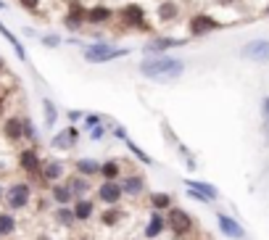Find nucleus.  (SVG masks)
<instances>
[{
  "instance_id": "obj_1",
  "label": "nucleus",
  "mask_w": 269,
  "mask_h": 240,
  "mask_svg": "<svg viewBox=\"0 0 269 240\" xmlns=\"http://www.w3.org/2000/svg\"><path fill=\"white\" fill-rule=\"evenodd\" d=\"M188 63L182 58H174V55H145L143 63L137 66V71L143 74L145 79H153V82H174L180 79Z\"/></svg>"
},
{
  "instance_id": "obj_2",
  "label": "nucleus",
  "mask_w": 269,
  "mask_h": 240,
  "mask_svg": "<svg viewBox=\"0 0 269 240\" xmlns=\"http://www.w3.org/2000/svg\"><path fill=\"white\" fill-rule=\"evenodd\" d=\"M129 48H116L111 45L108 40H95L82 48V58L92 66H100V63H111V61H119V58H127Z\"/></svg>"
},
{
  "instance_id": "obj_3",
  "label": "nucleus",
  "mask_w": 269,
  "mask_h": 240,
  "mask_svg": "<svg viewBox=\"0 0 269 240\" xmlns=\"http://www.w3.org/2000/svg\"><path fill=\"white\" fill-rule=\"evenodd\" d=\"M119 21L124 24V29H137V32L153 34V26L148 24V13L140 3H124L119 8Z\"/></svg>"
},
{
  "instance_id": "obj_4",
  "label": "nucleus",
  "mask_w": 269,
  "mask_h": 240,
  "mask_svg": "<svg viewBox=\"0 0 269 240\" xmlns=\"http://www.w3.org/2000/svg\"><path fill=\"white\" fill-rule=\"evenodd\" d=\"M225 21H219L217 16H211V13H193L188 18V37H206L211 32H219V29H225Z\"/></svg>"
},
{
  "instance_id": "obj_5",
  "label": "nucleus",
  "mask_w": 269,
  "mask_h": 240,
  "mask_svg": "<svg viewBox=\"0 0 269 240\" xmlns=\"http://www.w3.org/2000/svg\"><path fill=\"white\" fill-rule=\"evenodd\" d=\"M240 58L251 63H269V37H254L240 48Z\"/></svg>"
},
{
  "instance_id": "obj_6",
  "label": "nucleus",
  "mask_w": 269,
  "mask_h": 240,
  "mask_svg": "<svg viewBox=\"0 0 269 240\" xmlns=\"http://www.w3.org/2000/svg\"><path fill=\"white\" fill-rule=\"evenodd\" d=\"M166 227L172 230V235H177V238H188L190 235V230H193V217H190V211H185V209H169L166 211Z\"/></svg>"
},
{
  "instance_id": "obj_7",
  "label": "nucleus",
  "mask_w": 269,
  "mask_h": 240,
  "mask_svg": "<svg viewBox=\"0 0 269 240\" xmlns=\"http://www.w3.org/2000/svg\"><path fill=\"white\" fill-rule=\"evenodd\" d=\"M85 24H87V8L79 0H69V13L63 16V26L69 32H82Z\"/></svg>"
},
{
  "instance_id": "obj_8",
  "label": "nucleus",
  "mask_w": 269,
  "mask_h": 240,
  "mask_svg": "<svg viewBox=\"0 0 269 240\" xmlns=\"http://www.w3.org/2000/svg\"><path fill=\"white\" fill-rule=\"evenodd\" d=\"M182 45H188V40H182V37H153L148 45H143V53L145 55H164L166 50L182 48Z\"/></svg>"
},
{
  "instance_id": "obj_9",
  "label": "nucleus",
  "mask_w": 269,
  "mask_h": 240,
  "mask_svg": "<svg viewBox=\"0 0 269 240\" xmlns=\"http://www.w3.org/2000/svg\"><path fill=\"white\" fill-rule=\"evenodd\" d=\"M122 196H124V190H122V182L119 180H106L98 188V198L103 203H108V206H116V203L122 201Z\"/></svg>"
},
{
  "instance_id": "obj_10",
  "label": "nucleus",
  "mask_w": 269,
  "mask_h": 240,
  "mask_svg": "<svg viewBox=\"0 0 269 240\" xmlns=\"http://www.w3.org/2000/svg\"><path fill=\"white\" fill-rule=\"evenodd\" d=\"M114 16H116L114 8L106 3H95L92 8H87V24H92V26H106V24H111Z\"/></svg>"
},
{
  "instance_id": "obj_11",
  "label": "nucleus",
  "mask_w": 269,
  "mask_h": 240,
  "mask_svg": "<svg viewBox=\"0 0 269 240\" xmlns=\"http://www.w3.org/2000/svg\"><path fill=\"white\" fill-rule=\"evenodd\" d=\"M5 201H8L11 209H24L26 203H29V185H24V182L11 185L8 193H5Z\"/></svg>"
},
{
  "instance_id": "obj_12",
  "label": "nucleus",
  "mask_w": 269,
  "mask_h": 240,
  "mask_svg": "<svg viewBox=\"0 0 269 240\" xmlns=\"http://www.w3.org/2000/svg\"><path fill=\"white\" fill-rule=\"evenodd\" d=\"M217 225L222 230V235H227V238H235V240H243L246 235V230L240 222H235L233 217H227V214H217Z\"/></svg>"
},
{
  "instance_id": "obj_13",
  "label": "nucleus",
  "mask_w": 269,
  "mask_h": 240,
  "mask_svg": "<svg viewBox=\"0 0 269 240\" xmlns=\"http://www.w3.org/2000/svg\"><path fill=\"white\" fill-rule=\"evenodd\" d=\"M122 190L124 196H140V193H145V180L140 177V174H127V177L122 180Z\"/></svg>"
},
{
  "instance_id": "obj_14",
  "label": "nucleus",
  "mask_w": 269,
  "mask_h": 240,
  "mask_svg": "<svg viewBox=\"0 0 269 240\" xmlns=\"http://www.w3.org/2000/svg\"><path fill=\"white\" fill-rule=\"evenodd\" d=\"M156 13H159V21H174L180 16V3L177 0H161Z\"/></svg>"
},
{
  "instance_id": "obj_15",
  "label": "nucleus",
  "mask_w": 269,
  "mask_h": 240,
  "mask_svg": "<svg viewBox=\"0 0 269 240\" xmlns=\"http://www.w3.org/2000/svg\"><path fill=\"white\" fill-rule=\"evenodd\" d=\"M164 227H166V219L161 211H151V219H148V227H145V238H159L164 233Z\"/></svg>"
},
{
  "instance_id": "obj_16",
  "label": "nucleus",
  "mask_w": 269,
  "mask_h": 240,
  "mask_svg": "<svg viewBox=\"0 0 269 240\" xmlns=\"http://www.w3.org/2000/svg\"><path fill=\"white\" fill-rule=\"evenodd\" d=\"M18 164H21L24 172H40L42 169L40 156H37L34 151H21V156H18Z\"/></svg>"
},
{
  "instance_id": "obj_17",
  "label": "nucleus",
  "mask_w": 269,
  "mask_h": 240,
  "mask_svg": "<svg viewBox=\"0 0 269 240\" xmlns=\"http://www.w3.org/2000/svg\"><path fill=\"white\" fill-rule=\"evenodd\" d=\"M185 188H193V190H198V193H203V196H209L211 201H217V198H219V190L214 188V185H209V182H201V180H185Z\"/></svg>"
},
{
  "instance_id": "obj_18",
  "label": "nucleus",
  "mask_w": 269,
  "mask_h": 240,
  "mask_svg": "<svg viewBox=\"0 0 269 240\" xmlns=\"http://www.w3.org/2000/svg\"><path fill=\"white\" fill-rule=\"evenodd\" d=\"M0 34H3L5 40L13 45V50H16V55H18V61H26V50H24V45L18 42V37H16V34L11 32V29H8V26H5L3 21H0Z\"/></svg>"
},
{
  "instance_id": "obj_19",
  "label": "nucleus",
  "mask_w": 269,
  "mask_h": 240,
  "mask_svg": "<svg viewBox=\"0 0 269 240\" xmlns=\"http://www.w3.org/2000/svg\"><path fill=\"white\" fill-rule=\"evenodd\" d=\"M77 127H69V129H63L61 135H55L53 137V148H71L74 140H77Z\"/></svg>"
},
{
  "instance_id": "obj_20",
  "label": "nucleus",
  "mask_w": 269,
  "mask_h": 240,
  "mask_svg": "<svg viewBox=\"0 0 269 240\" xmlns=\"http://www.w3.org/2000/svg\"><path fill=\"white\" fill-rule=\"evenodd\" d=\"M3 132H5V137L8 140H18V137H24V122L21 119H8L5 122V127H3Z\"/></svg>"
},
{
  "instance_id": "obj_21",
  "label": "nucleus",
  "mask_w": 269,
  "mask_h": 240,
  "mask_svg": "<svg viewBox=\"0 0 269 240\" xmlns=\"http://www.w3.org/2000/svg\"><path fill=\"white\" fill-rule=\"evenodd\" d=\"M40 172H42V177H45V180L55 182V180H58L61 174H63V164H61V161H45Z\"/></svg>"
},
{
  "instance_id": "obj_22",
  "label": "nucleus",
  "mask_w": 269,
  "mask_h": 240,
  "mask_svg": "<svg viewBox=\"0 0 269 240\" xmlns=\"http://www.w3.org/2000/svg\"><path fill=\"white\" fill-rule=\"evenodd\" d=\"M100 166L103 164H98L95 159H79L77 161V172L85 174V177H92V174H100Z\"/></svg>"
},
{
  "instance_id": "obj_23",
  "label": "nucleus",
  "mask_w": 269,
  "mask_h": 240,
  "mask_svg": "<svg viewBox=\"0 0 269 240\" xmlns=\"http://www.w3.org/2000/svg\"><path fill=\"white\" fill-rule=\"evenodd\" d=\"M69 188H71L74 196L85 198V193L90 190V182L85 180V174H77V177H71V180H69Z\"/></svg>"
},
{
  "instance_id": "obj_24",
  "label": "nucleus",
  "mask_w": 269,
  "mask_h": 240,
  "mask_svg": "<svg viewBox=\"0 0 269 240\" xmlns=\"http://www.w3.org/2000/svg\"><path fill=\"white\" fill-rule=\"evenodd\" d=\"M100 174H103V180H119L122 177V164L119 161H103Z\"/></svg>"
},
{
  "instance_id": "obj_25",
  "label": "nucleus",
  "mask_w": 269,
  "mask_h": 240,
  "mask_svg": "<svg viewBox=\"0 0 269 240\" xmlns=\"http://www.w3.org/2000/svg\"><path fill=\"white\" fill-rule=\"evenodd\" d=\"M151 206L156 211H169L172 209V196H169V193H153V196H151Z\"/></svg>"
},
{
  "instance_id": "obj_26",
  "label": "nucleus",
  "mask_w": 269,
  "mask_h": 240,
  "mask_svg": "<svg viewBox=\"0 0 269 240\" xmlns=\"http://www.w3.org/2000/svg\"><path fill=\"white\" fill-rule=\"evenodd\" d=\"M74 214H77V219L87 222V219L92 217V201H87V198H79V201H77V206H74Z\"/></svg>"
},
{
  "instance_id": "obj_27",
  "label": "nucleus",
  "mask_w": 269,
  "mask_h": 240,
  "mask_svg": "<svg viewBox=\"0 0 269 240\" xmlns=\"http://www.w3.org/2000/svg\"><path fill=\"white\" fill-rule=\"evenodd\" d=\"M71 196H74V193H71L69 185H55V188H53V198L58 201L61 206H66V203L71 201Z\"/></svg>"
},
{
  "instance_id": "obj_28",
  "label": "nucleus",
  "mask_w": 269,
  "mask_h": 240,
  "mask_svg": "<svg viewBox=\"0 0 269 240\" xmlns=\"http://www.w3.org/2000/svg\"><path fill=\"white\" fill-rule=\"evenodd\" d=\"M42 108H45V124L53 127V124H55V119H58V111H55V103H53L50 98H45V100H42Z\"/></svg>"
},
{
  "instance_id": "obj_29",
  "label": "nucleus",
  "mask_w": 269,
  "mask_h": 240,
  "mask_svg": "<svg viewBox=\"0 0 269 240\" xmlns=\"http://www.w3.org/2000/svg\"><path fill=\"white\" fill-rule=\"evenodd\" d=\"M55 219H58L63 227H69V225H74V222H77V214H74V209H66V206H61L58 211H55Z\"/></svg>"
},
{
  "instance_id": "obj_30",
  "label": "nucleus",
  "mask_w": 269,
  "mask_h": 240,
  "mask_svg": "<svg viewBox=\"0 0 269 240\" xmlns=\"http://www.w3.org/2000/svg\"><path fill=\"white\" fill-rule=\"evenodd\" d=\"M119 219H122V211H119V209H108V211H103V214H100V222H103L106 227L119 225Z\"/></svg>"
},
{
  "instance_id": "obj_31",
  "label": "nucleus",
  "mask_w": 269,
  "mask_h": 240,
  "mask_svg": "<svg viewBox=\"0 0 269 240\" xmlns=\"http://www.w3.org/2000/svg\"><path fill=\"white\" fill-rule=\"evenodd\" d=\"M124 145L129 148V151H132V156H135V159H140V161H143V164H148V166L153 164V159H151V156H148L145 151H140V148H137V145H135L132 140H129V137H127V140H124Z\"/></svg>"
},
{
  "instance_id": "obj_32",
  "label": "nucleus",
  "mask_w": 269,
  "mask_h": 240,
  "mask_svg": "<svg viewBox=\"0 0 269 240\" xmlns=\"http://www.w3.org/2000/svg\"><path fill=\"white\" fill-rule=\"evenodd\" d=\"M16 230V219L11 214H0V235H11Z\"/></svg>"
},
{
  "instance_id": "obj_33",
  "label": "nucleus",
  "mask_w": 269,
  "mask_h": 240,
  "mask_svg": "<svg viewBox=\"0 0 269 240\" xmlns=\"http://www.w3.org/2000/svg\"><path fill=\"white\" fill-rule=\"evenodd\" d=\"M262 119H264V135L269 143V95H264V100H262Z\"/></svg>"
},
{
  "instance_id": "obj_34",
  "label": "nucleus",
  "mask_w": 269,
  "mask_h": 240,
  "mask_svg": "<svg viewBox=\"0 0 269 240\" xmlns=\"http://www.w3.org/2000/svg\"><path fill=\"white\" fill-rule=\"evenodd\" d=\"M177 148H180V156H182V161L188 164L190 169H196V159H193V153H190V151H188V148H185V145H180V143H177Z\"/></svg>"
},
{
  "instance_id": "obj_35",
  "label": "nucleus",
  "mask_w": 269,
  "mask_h": 240,
  "mask_svg": "<svg viewBox=\"0 0 269 240\" xmlns=\"http://www.w3.org/2000/svg\"><path fill=\"white\" fill-rule=\"evenodd\" d=\"M42 45H45V48H58V45H61V37H58V34H45V37H42Z\"/></svg>"
},
{
  "instance_id": "obj_36",
  "label": "nucleus",
  "mask_w": 269,
  "mask_h": 240,
  "mask_svg": "<svg viewBox=\"0 0 269 240\" xmlns=\"http://www.w3.org/2000/svg\"><path fill=\"white\" fill-rule=\"evenodd\" d=\"M90 137H92V140H103V137H106V127H103V122H100L98 127L90 129Z\"/></svg>"
},
{
  "instance_id": "obj_37",
  "label": "nucleus",
  "mask_w": 269,
  "mask_h": 240,
  "mask_svg": "<svg viewBox=\"0 0 269 240\" xmlns=\"http://www.w3.org/2000/svg\"><path fill=\"white\" fill-rule=\"evenodd\" d=\"M18 5L24 8V11H37V8H40V0H18Z\"/></svg>"
},
{
  "instance_id": "obj_38",
  "label": "nucleus",
  "mask_w": 269,
  "mask_h": 240,
  "mask_svg": "<svg viewBox=\"0 0 269 240\" xmlns=\"http://www.w3.org/2000/svg\"><path fill=\"white\" fill-rule=\"evenodd\" d=\"M100 122H103V119H100L98 114H90V116H85V127H87V129H92V127H98Z\"/></svg>"
},
{
  "instance_id": "obj_39",
  "label": "nucleus",
  "mask_w": 269,
  "mask_h": 240,
  "mask_svg": "<svg viewBox=\"0 0 269 240\" xmlns=\"http://www.w3.org/2000/svg\"><path fill=\"white\" fill-rule=\"evenodd\" d=\"M188 196H190V198H196V201H201V203H211V198H209V196H203V193L193 190V188H188Z\"/></svg>"
},
{
  "instance_id": "obj_40",
  "label": "nucleus",
  "mask_w": 269,
  "mask_h": 240,
  "mask_svg": "<svg viewBox=\"0 0 269 240\" xmlns=\"http://www.w3.org/2000/svg\"><path fill=\"white\" fill-rule=\"evenodd\" d=\"M24 137H34V127H32V122H24Z\"/></svg>"
},
{
  "instance_id": "obj_41",
  "label": "nucleus",
  "mask_w": 269,
  "mask_h": 240,
  "mask_svg": "<svg viewBox=\"0 0 269 240\" xmlns=\"http://www.w3.org/2000/svg\"><path fill=\"white\" fill-rule=\"evenodd\" d=\"M264 16H269V3L264 5Z\"/></svg>"
},
{
  "instance_id": "obj_42",
  "label": "nucleus",
  "mask_w": 269,
  "mask_h": 240,
  "mask_svg": "<svg viewBox=\"0 0 269 240\" xmlns=\"http://www.w3.org/2000/svg\"><path fill=\"white\" fill-rule=\"evenodd\" d=\"M3 66H5V63H3V58H0V71H3Z\"/></svg>"
},
{
  "instance_id": "obj_43",
  "label": "nucleus",
  "mask_w": 269,
  "mask_h": 240,
  "mask_svg": "<svg viewBox=\"0 0 269 240\" xmlns=\"http://www.w3.org/2000/svg\"><path fill=\"white\" fill-rule=\"evenodd\" d=\"M0 8H5V3H0Z\"/></svg>"
},
{
  "instance_id": "obj_44",
  "label": "nucleus",
  "mask_w": 269,
  "mask_h": 240,
  "mask_svg": "<svg viewBox=\"0 0 269 240\" xmlns=\"http://www.w3.org/2000/svg\"><path fill=\"white\" fill-rule=\"evenodd\" d=\"M0 106H3V100H0Z\"/></svg>"
},
{
  "instance_id": "obj_45",
  "label": "nucleus",
  "mask_w": 269,
  "mask_h": 240,
  "mask_svg": "<svg viewBox=\"0 0 269 240\" xmlns=\"http://www.w3.org/2000/svg\"><path fill=\"white\" fill-rule=\"evenodd\" d=\"M79 240H85V238H79Z\"/></svg>"
}]
</instances>
